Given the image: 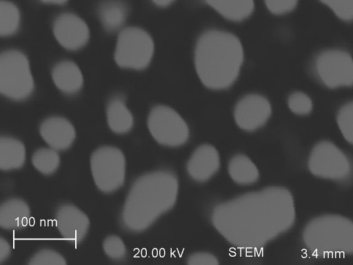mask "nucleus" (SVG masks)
Listing matches in <instances>:
<instances>
[{
    "label": "nucleus",
    "instance_id": "nucleus-15",
    "mask_svg": "<svg viewBox=\"0 0 353 265\" xmlns=\"http://www.w3.org/2000/svg\"><path fill=\"white\" fill-rule=\"evenodd\" d=\"M39 132L43 139L54 150L69 148L76 137L73 125L62 117H50L42 121Z\"/></svg>",
    "mask_w": 353,
    "mask_h": 265
},
{
    "label": "nucleus",
    "instance_id": "nucleus-29",
    "mask_svg": "<svg viewBox=\"0 0 353 265\" xmlns=\"http://www.w3.org/2000/svg\"><path fill=\"white\" fill-rule=\"evenodd\" d=\"M28 264L63 265L66 262L57 252L50 249H43L32 255Z\"/></svg>",
    "mask_w": 353,
    "mask_h": 265
},
{
    "label": "nucleus",
    "instance_id": "nucleus-12",
    "mask_svg": "<svg viewBox=\"0 0 353 265\" xmlns=\"http://www.w3.org/2000/svg\"><path fill=\"white\" fill-rule=\"evenodd\" d=\"M53 34L64 48L76 50L83 47L89 40L90 31L87 23L73 13H63L55 19Z\"/></svg>",
    "mask_w": 353,
    "mask_h": 265
},
{
    "label": "nucleus",
    "instance_id": "nucleus-34",
    "mask_svg": "<svg viewBox=\"0 0 353 265\" xmlns=\"http://www.w3.org/2000/svg\"><path fill=\"white\" fill-rule=\"evenodd\" d=\"M44 3H51V4H63L65 2H66L68 0H41Z\"/></svg>",
    "mask_w": 353,
    "mask_h": 265
},
{
    "label": "nucleus",
    "instance_id": "nucleus-33",
    "mask_svg": "<svg viewBox=\"0 0 353 265\" xmlns=\"http://www.w3.org/2000/svg\"><path fill=\"white\" fill-rule=\"evenodd\" d=\"M152 2L159 7H167L171 5L175 0H152Z\"/></svg>",
    "mask_w": 353,
    "mask_h": 265
},
{
    "label": "nucleus",
    "instance_id": "nucleus-24",
    "mask_svg": "<svg viewBox=\"0 0 353 265\" xmlns=\"http://www.w3.org/2000/svg\"><path fill=\"white\" fill-rule=\"evenodd\" d=\"M32 163L40 173L49 175L56 172L60 163L57 151L52 148H40L32 157Z\"/></svg>",
    "mask_w": 353,
    "mask_h": 265
},
{
    "label": "nucleus",
    "instance_id": "nucleus-9",
    "mask_svg": "<svg viewBox=\"0 0 353 265\" xmlns=\"http://www.w3.org/2000/svg\"><path fill=\"white\" fill-rule=\"evenodd\" d=\"M308 168L318 177L343 180L351 174L352 166L347 157L335 144L328 141L316 144L308 159Z\"/></svg>",
    "mask_w": 353,
    "mask_h": 265
},
{
    "label": "nucleus",
    "instance_id": "nucleus-30",
    "mask_svg": "<svg viewBox=\"0 0 353 265\" xmlns=\"http://www.w3.org/2000/svg\"><path fill=\"white\" fill-rule=\"evenodd\" d=\"M268 10L275 15H282L293 10L299 0H264Z\"/></svg>",
    "mask_w": 353,
    "mask_h": 265
},
{
    "label": "nucleus",
    "instance_id": "nucleus-28",
    "mask_svg": "<svg viewBox=\"0 0 353 265\" xmlns=\"http://www.w3.org/2000/svg\"><path fill=\"white\" fill-rule=\"evenodd\" d=\"M343 21L353 20V0H320Z\"/></svg>",
    "mask_w": 353,
    "mask_h": 265
},
{
    "label": "nucleus",
    "instance_id": "nucleus-31",
    "mask_svg": "<svg viewBox=\"0 0 353 265\" xmlns=\"http://www.w3.org/2000/svg\"><path fill=\"white\" fill-rule=\"evenodd\" d=\"M189 265H217L218 259L208 252H196L191 254L187 259Z\"/></svg>",
    "mask_w": 353,
    "mask_h": 265
},
{
    "label": "nucleus",
    "instance_id": "nucleus-23",
    "mask_svg": "<svg viewBox=\"0 0 353 265\" xmlns=\"http://www.w3.org/2000/svg\"><path fill=\"white\" fill-rule=\"evenodd\" d=\"M20 12L13 3L1 0L0 3V35L8 37L17 32L20 26Z\"/></svg>",
    "mask_w": 353,
    "mask_h": 265
},
{
    "label": "nucleus",
    "instance_id": "nucleus-2",
    "mask_svg": "<svg viewBox=\"0 0 353 265\" xmlns=\"http://www.w3.org/2000/svg\"><path fill=\"white\" fill-rule=\"evenodd\" d=\"M244 60V50L234 34L216 29L203 32L194 51L196 75L202 84L213 90L232 86L238 79Z\"/></svg>",
    "mask_w": 353,
    "mask_h": 265
},
{
    "label": "nucleus",
    "instance_id": "nucleus-3",
    "mask_svg": "<svg viewBox=\"0 0 353 265\" xmlns=\"http://www.w3.org/2000/svg\"><path fill=\"white\" fill-rule=\"evenodd\" d=\"M179 183L173 173L157 170L143 175L131 186L126 197L122 222L128 230L148 229L176 201Z\"/></svg>",
    "mask_w": 353,
    "mask_h": 265
},
{
    "label": "nucleus",
    "instance_id": "nucleus-8",
    "mask_svg": "<svg viewBox=\"0 0 353 265\" xmlns=\"http://www.w3.org/2000/svg\"><path fill=\"white\" fill-rule=\"evenodd\" d=\"M148 128L156 141L167 147L183 146L190 137V130L183 118L165 105H158L151 109Z\"/></svg>",
    "mask_w": 353,
    "mask_h": 265
},
{
    "label": "nucleus",
    "instance_id": "nucleus-14",
    "mask_svg": "<svg viewBox=\"0 0 353 265\" xmlns=\"http://www.w3.org/2000/svg\"><path fill=\"white\" fill-rule=\"evenodd\" d=\"M219 167V152L216 148L208 144L195 148L186 164L189 176L198 182L208 181L218 172Z\"/></svg>",
    "mask_w": 353,
    "mask_h": 265
},
{
    "label": "nucleus",
    "instance_id": "nucleus-5",
    "mask_svg": "<svg viewBox=\"0 0 353 265\" xmlns=\"http://www.w3.org/2000/svg\"><path fill=\"white\" fill-rule=\"evenodd\" d=\"M34 79L29 61L21 52L9 50L0 56V92L14 100H23L31 95Z\"/></svg>",
    "mask_w": 353,
    "mask_h": 265
},
{
    "label": "nucleus",
    "instance_id": "nucleus-18",
    "mask_svg": "<svg viewBox=\"0 0 353 265\" xmlns=\"http://www.w3.org/2000/svg\"><path fill=\"white\" fill-rule=\"evenodd\" d=\"M220 15L232 21L248 19L254 12V0H204Z\"/></svg>",
    "mask_w": 353,
    "mask_h": 265
},
{
    "label": "nucleus",
    "instance_id": "nucleus-25",
    "mask_svg": "<svg viewBox=\"0 0 353 265\" xmlns=\"http://www.w3.org/2000/svg\"><path fill=\"white\" fill-rule=\"evenodd\" d=\"M336 121L345 139L353 145V101L341 108L337 114Z\"/></svg>",
    "mask_w": 353,
    "mask_h": 265
},
{
    "label": "nucleus",
    "instance_id": "nucleus-27",
    "mask_svg": "<svg viewBox=\"0 0 353 265\" xmlns=\"http://www.w3.org/2000/svg\"><path fill=\"white\" fill-rule=\"evenodd\" d=\"M104 252L111 259L121 261L126 256V248L122 239L116 235L107 237L103 242Z\"/></svg>",
    "mask_w": 353,
    "mask_h": 265
},
{
    "label": "nucleus",
    "instance_id": "nucleus-6",
    "mask_svg": "<svg viewBox=\"0 0 353 265\" xmlns=\"http://www.w3.org/2000/svg\"><path fill=\"white\" fill-rule=\"evenodd\" d=\"M154 43L150 35L142 28L128 27L120 31L114 52L117 64L123 68L143 70L150 63Z\"/></svg>",
    "mask_w": 353,
    "mask_h": 265
},
{
    "label": "nucleus",
    "instance_id": "nucleus-17",
    "mask_svg": "<svg viewBox=\"0 0 353 265\" xmlns=\"http://www.w3.org/2000/svg\"><path fill=\"white\" fill-rule=\"evenodd\" d=\"M29 218V206L21 199H9L0 207V226L3 228H22L28 225Z\"/></svg>",
    "mask_w": 353,
    "mask_h": 265
},
{
    "label": "nucleus",
    "instance_id": "nucleus-16",
    "mask_svg": "<svg viewBox=\"0 0 353 265\" xmlns=\"http://www.w3.org/2000/svg\"><path fill=\"white\" fill-rule=\"evenodd\" d=\"M54 84L65 94L79 92L83 84V77L79 66L71 61H63L57 63L52 71Z\"/></svg>",
    "mask_w": 353,
    "mask_h": 265
},
{
    "label": "nucleus",
    "instance_id": "nucleus-21",
    "mask_svg": "<svg viewBox=\"0 0 353 265\" xmlns=\"http://www.w3.org/2000/svg\"><path fill=\"white\" fill-rule=\"evenodd\" d=\"M26 150L22 142L9 137L0 139V168L3 170L18 169L23 166Z\"/></svg>",
    "mask_w": 353,
    "mask_h": 265
},
{
    "label": "nucleus",
    "instance_id": "nucleus-13",
    "mask_svg": "<svg viewBox=\"0 0 353 265\" xmlns=\"http://www.w3.org/2000/svg\"><path fill=\"white\" fill-rule=\"evenodd\" d=\"M54 221L61 236L73 243L83 240L90 225L87 215L71 204L59 206L57 210Z\"/></svg>",
    "mask_w": 353,
    "mask_h": 265
},
{
    "label": "nucleus",
    "instance_id": "nucleus-19",
    "mask_svg": "<svg viewBox=\"0 0 353 265\" xmlns=\"http://www.w3.org/2000/svg\"><path fill=\"white\" fill-rule=\"evenodd\" d=\"M106 116L110 128L115 133H126L133 126L132 114L121 97H114L109 101L106 108Z\"/></svg>",
    "mask_w": 353,
    "mask_h": 265
},
{
    "label": "nucleus",
    "instance_id": "nucleus-4",
    "mask_svg": "<svg viewBox=\"0 0 353 265\" xmlns=\"http://www.w3.org/2000/svg\"><path fill=\"white\" fill-rule=\"evenodd\" d=\"M303 239L307 248L317 257L353 254V222L337 215L315 217L305 226Z\"/></svg>",
    "mask_w": 353,
    "mask_h": 265
},
{
    "label": "nucleus",
    "instance_id": "nucleus-7",
    "mask_svg": "<svg viewBox=\"0 0 353 265\" xmlns=\"http://www.w3.org/2000/svg\"><path fill=\"white\" fill-rule=\"evenodd\" d=\"M90 168L94 181L101 191L112 193L123 186L125 159L119 148L107 146L97 148L90 157Z\"/></svg>",
    "mask_w": 353,
    "mask_h": 265
},
{
    "label": "nucleus",
    "instance_id": "nucleus-10",
    "mask_svg": "<svg viewBox=\"0 0 353 265\" xmlns=\"http://www.w3.org/2000/svg\"><path fill=\"white\" fill-rule=\"evenodd\" d=\"M316 69L327 87L353 86V59L346 52L330 50L322 52L316 59Z\"/></svg>",
    "mask_w": 353,
    "mask_h": 265
},
{
    "label": "nucleus",
    "instance_id": "nucleus-20",
    "mask_svg": "<svg viewBox=\"0 0 353 265\" xmlns=\"http://www.w3.org/2000/svg\"><path fill=\"white\" fill-rule=\"evenodd\" d=\"M128 13V7L119 0H105L98 9L99 20L108 32L120 29L126 21Z\"/></svg>",
    "mask_w": 353,
    "mask_h": 265
},
{
    "label": "nucleus",
    "instance_id": "nucleus-26",
    "mask_svg": "<svg viewBox=\"0 0 353 265\" xmlns=\"http://www.w3.org/2000/svg\"><path fill=\"white\" fill-rule=\"evenodd\" d=\"M290 110L298 115H306L312 110V101L310 97L302 92H294L288 99Z\"/></svg>",
    "mask_w": 353,
    "mask_h": 265
},
{
    "label": "nucleus",
    "instance_id": "nucleus-22",
    "mask_svg": "<svg viewBox=\"0 0 353 265\" xmlns=\"http://www.w3.org/2000/svg\"><path fill=\"white\" fill-rule=\"evenodd\" d=\"M228 173L232 179L243 186L251 185L259 179V172L254 162L246 155L233 156L228 163Z\"/></svg>",
    "mask_w": 353,
    "mask_h": 265
},
{
    "label": "nucleus",
    "instance_id": "nucleus-1",
    "mask_svg": "<svg viewBox=\"0 0 353 265\" xmlns=\"http://www.w3.org/2000/svg\"><path fill=\"white\" fill-rule=\"evenodd\" d=\"M295 217L291 193L283 187L272 186L216 205L212 222L230 244L254 248L290 230Z\"/></svg>",
    "mask_w": 353,
    "mask_h": 265
},
{
    "label": "nucleus",
    "instance_id": "nucleus-11",
    "mask_svg": "<svg viewBox=\"0 0 353 265\" xmlns=\"http://www.w3.org/2000/svg\"><path fill=\"white\" fill-rule=\"evenodd\" d=\"M272 115L269 100L262 95L250 93L242 97L234 109V119L242 130L252 132L263 127Z\"/></svg>",
    "mask_w": 353,
    "mask_h": 265
},
{
    "label": "nucleus",
    "instance_id": "nucleus-32",
    "mask_svg": "<svg viewBox=\"0 0 353 265\" xmlns=\"http://www.w3.org/2000/svg\"><path fill=\"white\" fill-rule=\"evenodd\" d=\"M10 254V246L9 244L3 238L1 237L0 241V262L3 261L9 257Z\"/></svg>",
    "mask_w": 353,
    "mask_h": 265
}]
</instances>
